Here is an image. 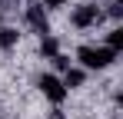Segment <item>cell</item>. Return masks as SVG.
Instances as JSON below:
<instances>
[{
	"label": "cell",
	"instance_id": "6da1fadb",
	"mask_svg": "<svg viewBox=\"0 0 123 119\" xmlns=\"http://www.w3.org/2000/svg\"><path fill=\"white\" fill-rule=\"evenodd\" d=\"M113 56H117V50H110V46H80L77 50V60L86 70H103L113 63Z\"/></svg>",
	"mask_w": 123,
	"mask_h": 119
},
{
	"label": "cell",
	"instance_id": "7a4b0ae2",
	"mask_svg": "<svg viewBox=\"0 0 123 119\" xmlns=\"http://www.w3.org/2000/svg\"><path fill=\"white\" fill-rule=\"evenodd\" d=\"M37 86H40V93H43L47 99H50L53 106H60L63 99H67V86H63V83H60L57 76H50V73H43V76L37 79Z\"/></svg>",
	"mask_w": 123,
	"mask_h": 119
},
{
	"label": "cell",
	"instance_id": "3957f363",
	"mask_svg": "<svg viewBox=\"0 0 123 119\" xmlns=\"http://www.w3.org/2000/svg\"><path fill=\"white\" fill-rule=\"evenodd\" d=\"M100 17H103V13L97 10V7H93V3H83V7H77V10H73L70 23H73L77 30H86V27H93V23H97Z\"/></svg>",
	"mask_w": 123,
	"mask_h": 119
},
{
	"label": "cell",
	"instance_id": "277c9868",
	"mask_svg": "<svg viewBox=\"0 0 123 119\" xmlns=\"http://www.w3.org/2000/svg\"><path fill=\"white\" fill-rule=\"evenodd\" d=\"M27 23H30L40 37L50 33V27H47V13H43V7H37V3H33V7H27Z\"/></svg>",
	"mask_w": 123,
	"mask_h": 119
},
{
	"label": "cell",
	"instance_id": "5b68a950",
	"mask_svg": "<svg viewBox=\"0 0 123 119\" xmlns=\"http://www.w3.org/2000/svg\"><path fill=\"white\" fill-rule=\"evenodd\" d=\"M17 37H20V33H17L13 27H0V50H13V46H17Z\"/></svg>",
	"mask_w": 123,
	"mask_h": 119
},
{
	"label": "cell",
	"instance_id": "8992f818",
	"mask_svg": "<svg viewBox=\"0 0 123 119\" xmlns=\"http://www.w3.org/2000/svg\"><path fill=\"white\" fill-rule=\"evenodd\" d=\"M40 53H43L47 60H53V56H57V53H60V43H57V37H43V40H40Z\"/></svg>",
	"mask_w": 123,
	"mask_h": 119
},
{
	"label": "cell",
	"instance_id": "52a82bcc",
	"mask_svg": "<svg viewBox=\"0 0 123 119\" xmlns=\"http://www.w3.org/2000/svg\"><path fill=\"white\" fill-rule=\"evenodd\" d=\"M60 83L67 86V89H77V86H83V70H67Z\"/></svg>",
	"mask_w": 123,
	"mask_h": 119
},
{
	"label": "cell",
	"instance_id": "ba28073f",
	"mask_svg": "<svg viewBox=\"0 0 123 119\" xmlns=\"http://www.w3.org/2000/svg\"><path fill=\"white\" fill-rule=\"evenodd\" d=\"M106 46H110V50H120V46H123V30H120V27H117V30H110Z\"/></svg>",
	"mask_w": 123,
	"mask_h": 119
},
{
	"label": "cell",
	"instance_id": "9c48e42d",
	"mask_svg": "<svg viewBox=\"0 0 123 119\" xmlns=\"http://www.w3.org/2000/svg\"><path fill=\"white\" fill-rule=\"evenodd\" d=\"M110 17H113V20L123 17V0H113V3H110Z\"/></svg>",
	"mask_w": 123,
	"mask_h": 119
},
{
	"label": "cell",
	"instance_id": "30bf717a",
	"mask_svg": "<svg viewBox=\"0 0 123 119\" xmlns=\"http://www.w3.org/2000/svg\"><path fill=\"white\" fill-rule=\"evenodd\" d=\"M53 66H57V70H63V73H67V70H70V60L63 56V53H57V56H53Z\"/></svg>",
	"mask_w": 123,
	"mask_h": 119
},
{
	"label": "cell",
	"instance_id": "8fae6325",
	"mask_svg": "<svg viewBox=\"0 0 123 119\" xmlns=\"http://www.w3.org/2000/svg\"><path fill=\"white\" fill-rule=\"evenodd\" d=\"M67 0H43V7H50V10H57V7H63Z\"/></svg>",
	"mask_w": 123,
	"mask_h": 119
},
{
	"label": "cell",
	"instance_id": "7c38bea8",
	"mask_svg": "<svg viewBox=\"0 0 123 119\" xmlns=\"http://www.w3.org/2000/svg\"><path fill=\"white\" fill-rule=\"evenodd\" d=\"M50 119H63V113H60V109H53V113H50Z\"/></svg>",
	"mask_w": 123,
	"mask_h": 119
},
{
	"label": "cell",
	"instance_id": "4fadbf2b",
	"mask_svg": "<svg viewBox=\"0 0 123 119\" xmlns=\"http://www.w3.org/2000/svg\"><path fill=\"white\" fill-rule=\"evenodd\" d=\"M0 27H3V20H0Z\"/></svg>",
	"mask_w": 123,
	"mask_h": 119
}]
</instances>
